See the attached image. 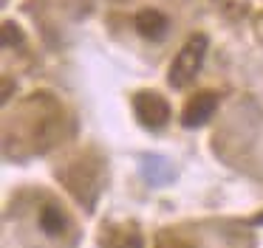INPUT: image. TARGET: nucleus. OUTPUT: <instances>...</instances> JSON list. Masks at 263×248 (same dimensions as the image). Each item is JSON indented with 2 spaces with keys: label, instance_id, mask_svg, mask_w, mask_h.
<instances>
[{
  "label": "nucleus",
  "instance_id": "6e6552de",
  "mask_svg": "<svg viewBox=\"0 0 263 248\" xmlns=\"http://www.w3.org/2000/svg\"><path fill=\"white\" fill-rule=\"evenodd\" d=\"M159 248H193L190 245V242H184V240H176V237H173V240H161V245Z\"/></svg>",
  "mask_w": 263,
  "mask_h": 248
},
{
  "label": "nucleus",
  "instance_id": "f03ea898",
  "mask_svg": "<svg viewBox=\"0 0 263 248\" xmlns=\"http://www.w3.org/2000/svg\"><path fill=\"white\" fill-rule=\"evenodd\" d=\"M133 110H136L139 121L147 124V127H161L170 118V105L156 90H139L133 96Z\"/></svg>",
  "mask_w": 263,
  "mask_h": 248
},
{
  "label": "nucleus",
  "instance_id": "1a4fd4ad",
  "mask_svg": "<svg viewBox=\"0 0 263 248\" xmlns=\"http://www.w3.org/2000/svg\"><path fill=\"white\" fill-rule=\"evenodd\" d=\"M252 223H255V225H263V212L255 214V217H252Z\"/></svg>",
  "mask_w": 263,
  "mask_h": 248
},
{
  "label": "nucleus",
  "instance_id": "f257e3e1",
  "mask_svg": "<svg viewBox=\"0 0 263 248\" xmlns=\"http://www.w3.org/2000/svg\"><path fill=\"white\" fill-rule=\"evenodd\" d=\"M204 56H206V37L204 34H193V37L181 45L178 56L173 59L170 73H167V82H170L173 88H187V85L195 79V73H198Z\"/></svg>",
  "mask_w": 263,
  "mask_h": 248
},
{
  "label": "nucleus",
  "instance_id": "0eeeda50",
  "mask_svg": "<svg viewBox=\"0 0 263 248\" xmlns=\"http://www.w3.org/2000/svg\"><path fill=\"white\" fill-rule=\"evenodd\" d=\"M20 39V31L14 28V23H3V45H12Z\"/></svg>",
  "mask_w": 263,
  "mask_h": 248
},
{
  "label": "nucleus",
  "instance_id": "423d86ee",
  "mask_svg": "<svg viewBox=\"0 0 263 248\" xmlns=\"http://www.w3.org/2000/svg\"><path fill=\"white\" fill-rule=\"evenodd\" d=\"M102 245L105 248H142V237L136 231H125V229H116L114 234L105 240L102 237Z\"/></svg>",
  "mask_w": 263,
  "mask_h": 248
},
{
  "label": "nucleus",
  "instance_id": "39448f33",
  "mask_svg": "<svg viewBox=\"0 0 263 248\" xmlns=\"http://www.w3.org/2000/svg\"><path fill=\"white\" fill-rule=\"evenodd\" d=\"M65 223H68V220L60 212V206H46L40 212V229L46 231L48 237H60L65 231Z\"/></svg>",
  "mask_w": 263,
  "mask_h": 248
},
{
  "label": "nucleus",
  "instance_id": "7ed1b4c3",
  "mask_svg": "<svg viewBox=\"0 0 263 248\" xmlns=\"http://www.w3.org/2000/svg\"><path fill=\"white\" fill-rule=\"evenodd\" d=\"M218 107V93L215 90H201V93L190 96L187 105L181 110V124L184 127H201L210 121V116Z\"/></svg>",
  "mask_w": 263,
  "mask_h": 248
},
{
  "label": "nucleus",
  "instance_id": "20e7f679",
  "mask_svg": "<svg viewBox=\"0 0 263 248\" xmlns=\"http://www.w3.org/2000/svg\"><path fill=\"white\" fill-rule=\"evenodd\" d=\"M136 28H139V34H142V37L159 39L161 34L167 31V17L161 14V11H156V9H142L136 14Z\"/></svg>",
  "mask_w": 263,
  "mask_h": 248
}]
</instances>
